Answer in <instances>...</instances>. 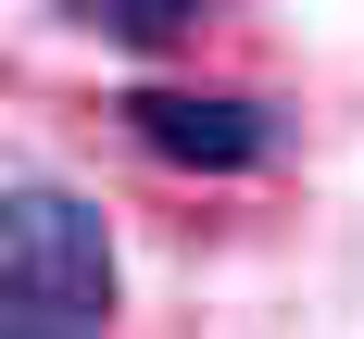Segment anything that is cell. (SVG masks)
Here are the masks:
<instances>
[{
	"mask_svg": "<svg viewBox=\"0 0 364 339\" xmlns=\"http://www.w3.org/2000/svg\"><path fill=\"white\" fill-rule=\"evenodd\" d=\"M0 339H113V214L63 176L0 188Z\"/></svg>",
	"mask_w": 364,
	"mask_h": 339,
	"instance_id": "6da1fadb",
	"label": "cell"
},
{
	"mask_svg": "<svg viewBox=\"0 0 364 339\" xmlns=\"http://www.w3.org/2000/svg\"><path fill=\"white\" fill-rule=\"evenodd\" d=\"M113 113H126L139 151H164V163H188V176H252V163L289 151V113L252 101V88H164V75H139Z\"/></svg>",
	"mask_w": 364,
	"mask_h": 339,
	"instance_id": "7a4b0ae2",
	"label": "cell"
},
{
	"mask_svg": "<svg viewBox=\"0 0 364 339\" xmlns=\"http://www.w3.org/2000/svg\"><path fill=\"white\" fill-rule=\"evenodd\" d=\"M63 26L126 38V50H176V38H201V26H214V0H63Z\"/></svg>",
	"mask_w": 364,
	"mask_h": 339,
	"instance_id": "3957f363",
	"label": "cell"
}]
</instances>
